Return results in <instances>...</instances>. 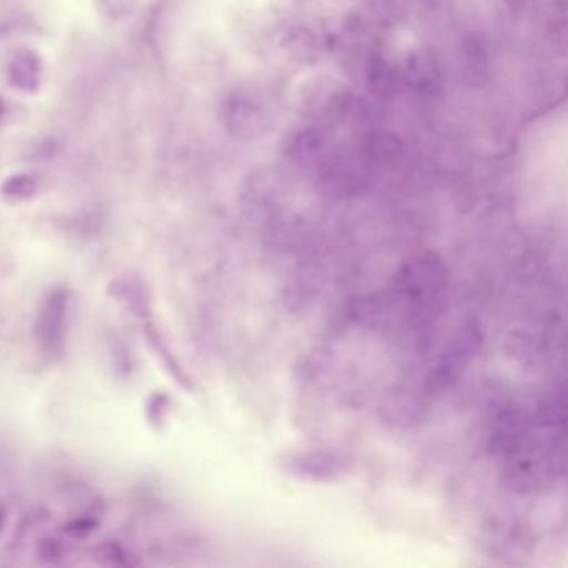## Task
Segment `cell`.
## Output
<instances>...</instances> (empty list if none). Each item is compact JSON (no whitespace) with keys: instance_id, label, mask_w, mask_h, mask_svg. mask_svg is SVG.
<instances>
[{"instance_id":"obj_1","label":"cell","mask_w":568,"mask_h":568,"mask_svg":"<svg viewBox=\"0 0 568 568\" xmlns=\"http://www.w3.org/2000/svg\"><path fill=\"white\" fill-rule=\"evenodd\" d=\"M490 445L515 487L530 490L554 480L564 470V387L545 395L535 412H500L491 427Z\"/></svg>"},{"instance_id":"obj_2","label":"cell","mask_w":568,"mask_h":568,"mask_svg":"<svg viewBox=\"0 0 568 568\" xmlns=\"http://www.w3.org/2000/svg\"><path fill=\"white\" fill-rule=\"evenodd\" d=\"M225 131L242 141L264 138L274 124L267 99L255 88H237L225 95L221 105Z\"/></svg>"},{"instance_id":"obj_3","label":"cell","mask_w":568,"mask_h":568,"mask_svg":"<svg viewBox=\"0 0 568 568\" xmlns=\"http://www.w3.org/2000/svg\"><path fill=\"white\" fill-rule=\"evenodd\" d=\"M71 315V294L68 288L55 287L45 295L36 321V341L49 357L62 354Z\"/></svg>"},{"instance_id":"obj_4","label":"cell","mask_w":568,"mask_h":568,"mask_svg":"<svg viewBox=\"0 0 568 568\" xmlns=\"http://www.w3.org/2000/svg\"><path fill=\"white\" fill-rule=\"evenodd\" d=\"M481 344L480 328L474 324L468 325L464 332L452 341L450 347L445 348L444 354L438 358L437 365L430 375V387L434 390H442L455 381L464 371L465 365L477 354Z\"/></svg>"},{"instance_id":"obj_5","label":"cell","mask_w":568,"mask_h":568,"mask_svg":"<svg viewBox=\"0 0 568 568\" xmlns=\"http://www.w3.org/2000/svg\"><path fill=\"white\" fill-rule=\"evenodd\" d=\"M444 75L432 52H414L400 74V84L407 85L418 98H434L440 92Z\"/></svg>"},{"instance_id":"obj_6","label":"cell","mask_w":568,"mask_h":568,"mask_svg":"<svg viewBox=\"0 0 568 568\" xmlns=\"http://www.w3.org/2000/svg\"><path fill=\"white\" fill-rule=\"evenodd\" d=\"M109 294L124 305L134 317H148L151 312V294L139 277L121 275L109 285Z\"/></svg>"},{"instance_id":"obj_7","label":"cell","mask_w":568,"mask_h":568,"mask_svg":"<svg viewBox=\"0 0 568 568\" xmlns=\"http://www.w3.org/2000/svg\"><path fill=\"white\" fill-rule=\"evenodd\" d=\"M365 81L372 94L378 99H390L400 85V74L384 55L371 54L365 62Z\"/></svg>"},{"instance_id":"obj_8","label":"cell","mask_w":568,"mask_h":568,"mask_svg":"<svg viewBox=\"0 0 568 568\" xmlns=\"http://www.w3.org/2000/svg\"><path fill=\"white\" fill-rule=\"evenodd\" d=\"M145 341H148L149 347L152 348L155 357L159 358V362H161L162 367L168 371V374L171 375L178 384H181L182 387L187 388L189 385H191V381H189L184 368L179 364L178 357L172 354L171 347L165 344L164 338H162V335L159 334V331L154 325H145Z\"/></svg>"},{"instance_id":"obj_9","label":"cell","mask_w":568,"mask_h":568,"mask_svg":"<svg viewBox=\"0 0 568 568\" xmlns=\"http://www.w3.org/2000/svg\"><path fill=\"white\" fill-rule=\"evenodd\" d=\"M9 74H11V84L22 91H32L38 88L39 75H41V62L38 55L29 51L14 55L9 65Z\"/></svg>"},{"instance_id":"obj_10","label":"cell","mask_w":568,"mask_h":568,"mask_svg":"<svg viewBox=\"0 0 568 568\" xmlns=\"http://www.w3.org/2000/svg\"><path fill=\"white\" fill-rule=\"evenodd\" d=\"M465 72H467L468 81L474 84H484L488 75V52L480 39L471 36L465 41Z\"/></svg>"},{"instance_id":"obj_11","label":"cell","mask_w":568,"mask_h":568,"mask_svg":"<svg viewBox=\"0 0 568 568\" xmlns=\"http://www.w3.org/2000/svg\"><path fill=\"white\" fill-rule=\"evenodd\" d=\"M169 414H171V398H169L168 395L158 392V394H152L151 398H148L145 418H148V424L151 425L154 430L164 427Z\"/></svg>"},{"instance_id":"obj_12","label":"cell","mask_w":568,"mask_h":568,"mask_svg":"<svg viewBox=\"0 0 568 568\" xmlns=\"http://www.w3.org/2000/svg\"><path fill=\"white\" fill-rule=\"evenodd\" d=\"M36 191H38V185H36L31 178L11 179L4 187L6 197L12 199V201L31 199Z\"/></svg>"},{"instance_id":"obj_13","label":"cell","mask_w":568,"mask_h":568,"mask_svg":"<svg viewBox=\"0 0 568 568\" xmlns=\"http://www.w3.org/2000/svg\"><path fill=\"white\" fill-rule=\"evenodd\" d=\"M98 4L108 18L122 19L131 14L135 0H98Z\"/></svg>"},{"instance_id":"obj_14","label":"cell","mask_w":568,"mask_h":568,"mask_svg":"<svg viewBox=\"0 0 568 568\" xmlns=\"http://www.w3.org/2000/svg\"><path fill=\"white\" fill-rule=\"evenodd\" d=\"M505 4H507L508 11H510L511 14L518 16L524 12L527 0H505Z\"/></svg>"},{"instance_id":"obj_15","label":"cell","mask_w":568,"mask_h":568,"mask_svg":"<svg viewBox=\"0 0 568 568\" xmlns=\"http://www.w3.org/2000/svg\"><path fill=\"white\" fill-rule=\"evenodd\" d=\"M2 112H4V104L0 101V115H2Z\"/></svg>"},{"instance_id":"obj_16","label":"cell","mask_w":568,"mask_h":568,"mask_svg":"<svg viewBox=\"0 0 568 568\" xmlns=\"http://www.w3.org/2000/svg\"><path fill=\"white\" fill-rule=\"evenodd\" d=\"M0 521H2V514H0Z\"/></svg>"}]
</instances>
